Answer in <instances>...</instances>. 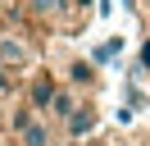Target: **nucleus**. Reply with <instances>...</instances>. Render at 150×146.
I'll use <instances>...</instances> for the list:
<instances>
[{"label": "nucleus", "instance_id": "nucleus-9", "mask_svg": "<svg viewBox=\"0 0 150 146\" xmlns=\"http://www.w3.org/2000/svg\"><path fill=\"white\" fill-rule=\"evenodd\" d=\"M0 128H5V105H0Z\"/></svg>", "mask_w": 150, "mask_h": 146}, {"label": "nucleus", "instance_id": "nucleus-11", "mask_svg": "<svg viewBox=\"0 0 150 146\" xmlns=\"http://www.w3.org/2000/svg\"><path fill=\"white\" fill-rule=\"evenodd\" d=\"M146 5H150V0H146Z\"/></svg>", "mask_w": 150, "mask_h": 146}, {"label": "nucleus", "instance_id": "nucleus-3", "mask_svg": "<svg viewBox=\"0 0 150 146\" xmlns=\"http://www.w3.org/2000/svg\"><path fill=\"white\" fill-rule=\"evenodd\" d=\"M32 64V46L23 36H0V69H28Z\"/></svg>", "mask_w": 150, "mask_h": 146}, {"label": "nucleus", "instance_id": "nucleus-1", "mask_svg": "<svg viewBox=\"0 0 150 146\" xmlns=\"http://www.w3.org/2000/svg\"><path fill=\"white\" fill-rule=\"evenodd\" d=\"M55 91H59V78H55V73H46V69H37V73L28 78V87H23V100H28L37 114H46L50 100H55Z\"/></svg>", "mask_w": 150, "mask_h": 146}, {"label": "nucleus", "instance_id": "nucleus-6", "mask_svg": "<svg viewBox=\"0 0 150 146\" xmlns=\"http://www.w3.org/2000/svg\"><path fill=\"white\" fill-rule=\"evenodd\" d=\"M68 0H28V18H37V23H50V18H64Z\"/></svg>", "mask_w": 150, "mask_h": 146}, {"label": "nucleus", "instance_id": "nucleus-5", "mask_svg": "<svg viewBox=\"0 0 150 146\" xmlns=\"http://www.w3.org/2000/svg\"><path fill=\"white\" fill-rule=\"evenodd\" d=\"M77 100H82V91H73V87H64V82H59V91H55V100H50L46 119H50V123H64V119L77 110Z\"/></svg>", "mask_w": 150, "mask_h": 146}, {"label": "nucleus", "instance_id": "nucleus-4", "mask_svg": "<svg viewBox=\"0 0 150 146\" xmlns=\"http://www.w3.org/2000/svg\"><path fill=\"white\" fill-rule=\"evenodd\" d=\"M64 87L91 91V87H96V64H91V59H68V64H64Z\"/></svg>", "mask_w": 150, "mask_h": 146}, {"label": "nucleus", "instance_id": "nucleus-7", "mask_svg": "<svg viewBox=\"0 0 150 146\" xmlns=\"http://www.w3.org/2000/svg\"><path fill=\"white\" fill-rule=\"evenodd\" d=\"M123 50V41H118V36H109V41H105V46H96V50H91V64H96V69H100V64H109L114 59V55H118Z\"/></svg>", "mask_w": 150, "mask_h": 146}, {"label": "nucleus", "instance_id": "nucleus-8", "mask_svg": "<svg viewBox=\"0 0 150 146\" xmlns=\"http://www.w3.org/2000/svg\"><path fill=\"white\" fill-rule=\"evenodd\" d=\"M137 69H141V73H150V36L141 41V50H137Z\"/></svg>", "mask_w": 150, "mask_h": 146}, {"label": "nucleus", "instance_id": "nucleus-10", "mask_svg": "<svg viewBox=\"0 0 150 146\" xmlns=\"http://www.w3.org/2000/svg\"><path fill=\"white\" fill-rule=\"evenodd\" d=\"M91 146H114V142H91Z\"/></svg>", "mask_w": 150, "mask_h": 146}, {"label": "nucleus", "instance_id": "nucleus-2", "mask_svg": "<svg viewBox=\"0 0 150 146\" xmlns=\"http://www.w3.org/2000/svg\"><path fill=\"white\" fill-rule=\"evenodd\" d=\"M96 123H100V110H96L91 100H77V110H73V114H68L59 128H64L68 142H82L86 132H96Z\"/></svg>", "mask_w": 150, "mask_h": 146}]
</instances>
